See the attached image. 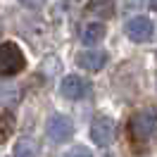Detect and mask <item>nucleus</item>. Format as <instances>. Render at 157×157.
<instances>
[{
    "mask_svg": "<svg viewBox=\"0 0 157 157\" xmlns=\"http://www.w3.org/2000/svg\"><path fill=\"white\" fill-rule=\"evenodd\" d=\"M17 2L24 5V7H29V10H40L45 5V0H17Z\"/></svg>",
    "mask_w": 157,
    "mask_h": 157,
    "instance_id": "nucleus-12",
    "label": "nucleus"
},
{
    "mask_svg": "<svg viewBox=\"0 0 157 157\" xmlns=\"http://www.w3.org/2000/svg\"><path fill=\"white\" fill-rule=\"evenodd\" d=\"M114 0H90L88 2V12L95 14V17H109L114 12Z\"/></svg>",
    "mask_w": 157,
    "mask_h": 157,
    "instance_id": "nucleus-10",
    "label": "nucleus"
},
{
    "mask_svg": "<svg viewBox=\"0 0 157 157\" xmlns=\"http://www.w3.org/2000/svg\"><path fill=\"white\" fill-rule=\"evenodd\" d=\"M124 31H126V36L133 43H147V40L155 36V21L150 19V17L138 14V17H131L124 24Z\"/></svg>",
    "mask_w": 157,
    "mask_h": 157,
    "instance_id": "nucleus-4",
    "label": "nucleus"
},
{
    "mask_svg": "<svg viewBox=\"0 0 157 157\" xmlns=\"http://www.w3.org/2000/svg\"><path fill=\"white\" fill-rule=\"evenodd\" d=\"M102 38H105V24L90 21V24H86V26L81 29V40H83V43H88V45L100 43Z\"/></svg>",
    "mask_w": 157,
    "mask_h": 157,
    "instance_id": "nucleus-8",
    "label": "nucleus"
},
{
    "mask_svg": "<svg viewBox=\"0 0 157 157\" xmlns=\"http://www.w3.org/2000/svg\"><path fill=\"white\" fill-rule=\"evenodd\" d=\"M88 81L86 78L76 76V74H69V76L62 78V83H59V93L64 95L67 100H81L86 93H88Z\"/></svg>",
    "mask_w": 157,
    "mask_h": 157,
    "instance_id": "nucleus-7",
    "label": "nucleus"
},
{
    "mask_svg": "<svg viewBox=\"0 0 157 157\" xmlns=\"http://www.w3.org/2000/svg\"><path fill=\"white\" fill-rule=\"evenodd\" d=\"M124 5H126V10H140V7H145V0H124Z\"/></svg>",
    "mask_w": 157,
    "mask_h": 157,
    "instance_id": "nucleus-13",
    "label": "nucleus"
},
{
    "mask_svg": "<svg viewBox=\"0 0 157 157\" xmlns=\"http://www.w3.org/2000/svg\"><path fill=\"white\" fill-rule=\"evenodd\" d=\"M24 67H26V57L17 43L12 40L0 43V76H14L24 71Z\"/></svg>",
    "mask_w": 157,
    "mask_h": 157,
    "instance_id": "nucleus-1",
    "label": "nucleus"
},
{
    "mask_svg": "<svg viewBox=\"0 0 157 157\" xmlns=\"http://www.w3.org/2000/svg\"><path fill=\"white\" fill-rule=\"evenodd\" d=\"M150 5H152V7L157 10V0H150Z\"/></svg>",
    "mask_w": 157,
    "mask_h": 157,
    "instance_id": "nucleus-14",
    "label": "nucleus"
},
{
    "mask_svg": "<svg viewBox=\"0 0 157 157\" xmlns=\"http://www.w3.org/2000/svg\"><path fill=\"white\" fill-rule=\"evenodd\" d=\"M45 136L52 140V143H64L74 136V121L67 117V114H50L48 121H45Z\"/></svg>",
    "mask_w": 157,
    "mask_h": 157,
    "instance_id": "nucleus-3",
    "label": "nucleus"
},
{
    "mask_svg": "<svg viewBox=\"0 0 157 157\" xmlns=\"http://www.w3.org/2000/svg\"><path fill=\"white\" fill-rule=\"evenodd\" d=\"M114 128H117V124H114L112 117H98L90 124V140L100 147L109 145L112 138H114Z\"/></svg>",
    "mask_w": 157,
    "mask_h": 157,
    "instance_id": "nucleus-5",
    "label": "nucleus"
},
{
    "mask_svg": "<svg viewBox=\"0 0 157 157\" xmlns=\"http://www.w3.org/2000/svg\"><path fill=\"white\" fill-rule=\"evenodd\" d=\"M62 157H93V152L86 145H74V147H69Z\"/></svg>",
    "mask_w": 157,
    "mask_h": 157,
    "instance_id": "nucleus-11",
    "label": "nucleus"
},
{
    "mask_svg": "<svg viewBox=\"0 0 157 157\" xmlns=\"http://www.w3.org/2000/svg\"><path fill=\"white\" fill-rule=\"evenodd\" d=\"M12 157H38V145L31 140V138H19L14 143Z\"/></svg>",
    "mask_w": 157,
    "mask_h": 157,
    "instance_id": "nucleus-9",
    "label": "nucleus"
},
{
    "mask_svg": "<svg viewBox=\"0 0 157 157\" xmlns=\"http://www.w3.org/2000/svg\"><path fill=\"white\" fill-rule=\"evenodd\" d=\"M155 126H157V109L147 107V109H140V112H136L131 117L128 133H131V138H136V140H145L155 131Z\"/></svg>",
    "mask_w": 157,
    "mask_h": 157,
    "instance_id": "nucleus-2",
    "label": "nucleus"
},
{
    "mask_svg": "<svg viewBox=\"0 0 157 157\" xmlns=\"http://www.w3.org/2000/svg\"><path fill=\"white\" fill-rule=\"evenodd\" d=\"M76 64L86 71H100L107 64V52L100 48H86L81 52H76Z\"/></svg>",
    "mask_w": 157,
    "mask_h": 157,
    "instance_id": "nucleus-6",
    "label": "nucleus"
}]
</instances>
